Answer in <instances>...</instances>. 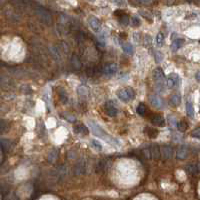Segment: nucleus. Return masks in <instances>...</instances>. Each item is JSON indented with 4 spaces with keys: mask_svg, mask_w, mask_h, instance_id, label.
Instances as JSON below:
<instances>
[{
    "mask_svg": "<svg viewBox=\"0 0 200 200\" xmlns=\"http://www.w3.org/2000/svg\"><path fill=\"white\" fill-rule=\"evenodd\" d=\"M89 1H94V0H89Z\"/></svg>",
    "mask_w": 200,
    "mask_h": 200,
    "instance_id": "43",
    "label": "nucleus"
},
{
    "mask_svg": "<svg viewBox=\"0 0 200 200\" xmlns=\"http://www.w3.org/2000/svg\"><path fill=\"white\" fill-rule=\"evenodd\" d=\"M163 60V54L160 51H156L155 52V62L156 63H160Z\"/></svg>",
    "mask_w": 200,
    "mask_h": 200,
    "instance_id": "31",
    "label": "nucleus"
},
{
    "mask_svg": "<svg viewBox=\"0 0 200 200\" xmlns=\"http://www.w3.org/2000/svg\"><path fill=\"white\" fill-rule=\"evenodd\" d=\"M160 152H161V157L164 160L170 159L173 155V149L169 145H163L160 147Z\"/></svg>",
    "mask_w": 200,
    "mask_h": 200,
    "instance_id": "9",
    "label": "nucleus"
},
{
    "mask_svg": "<svg viewBox=\"0 0 200 200\" xmlns=\"http://www.w3.org/2000/svg\"><path fill=\"white\" fill-rule=\"evenodd\" d=\"M118 71V65L116 63H107L103 67V72L107 76H112Z\"/></svg>",
    "mask_w": 200,
    "mask_h": 200,
    "instance_id": "8",
    "label": "nucleus"
},
{
    "mask_svg": "<svg viewBox=\"0 0 200 200\" xmlns=\"http://www.w3.org/2000/svg\"><path fill=\"white\" fill-rule=\"evenodd\" d=\"M169 103H170V104L172 105V106H174V107H176V106H179L180 103H181V97H180V95L178 94V93L171 95L170 100H169Z\"/></svg>",
    "mask_w": 200,
    "mask_h": 200,
    "instance_id": "16",
    "label": "nucleus"
},
{
    "mask_svg": "<svg viewBox=\"0 0 200 200\" xmlns=\"http://www.w3.org/2000/svg\"><path fill=\"white\" fill-rule=\"evenodd\" d=\"M87 124H88L89 128L91 129L92 133L94 134L95 136H97V137H99V138L103 139L105 142H107L111 145H115V146H119L120 145V142L118 141L117 139H115L114 137H112L110 135V134H108L101 126H100V125H98L97 123H95L94 121L89 120L88 122H87Z\"/></svg>",
    "mask_w": 200,
    "mask_h": 200,
    "instance_id": "1",
    "label": "nucleus"
},
{
    "mask_svg": "<svg viewBox=\"0 0 200 200\" xmlns=\"http://www.w3.org/2000/svg\"><path fill=\"white\" fill-rule=\"evenodd\" d=\"M187 156H188V148H187V146H185V145L180 146V147L177 149V152H176L177 159H179V160H184V159L187 158Z\"/></svg>",
    "mask_w": 200,
    "mask_h": 200,
    "instance_id": "11",
    "label": "nucleus"
},
{
    "mask_svg": "<svg viewBox=\"0 0 200 200\" xmlns=\"http://www.w3.org/2000/svg\"><path fill=\"white\" fill-rule=\"evenodd\" d=\"M71 64H72V66H73L74 69H76V70L80 69L81 63H80V61H79V58H78L76 55H73L72 59H71Z\"/></svg>",
    "mask_w": 200,
    "mask_h": 200,
    "instance_id": "21",
    "label": "nucleus"
},
{
    "mask_svg": "<svg viewBox=\"0 0 200 200\" xmlns=\"http://www.w3.org/2000/svg\"><path fill=\"white\" fill-rule=\"evenodd\" d=\"M136 112L140 115V116H143V115L145 114V105L143 104V103H140V104L137 106Z\"/></svg>",
    "mask_w": 200,
    "mask_h": 200,
    "instance_id": "29",
    "label": "nucleus"
},
{
    "mask_svg": "<svg viewBox=\"0 0 200 200\" xmlns=\"http://www.w3.org/2000/svg\"><path fill=\"white\" fill-rule=\"evenodd\" d=\"M143 155L147 159H151V152H150V147H146L143 149Z\"/></svg>",
    "mask_w": 200,
    "mask_h": 200,
    "instance_id": "34",
    "label": "nucleus"
},
{
    "mask_svg": "<svg viewBox=\"0 0 200 200\" xmlns=\"http://www.w3.org/2000/svg\"><path fill=\"white\" fill-rule=\"evenodd\" d=\"M153 78H154L157 86L159 85V89L162 90L164 83L166 84V79H165V75H164L163 70H162L160 67H157L154 69V71H153ZM162 91H163V90H162Z\"/></svg>",
    "mask_w": 200,
    "mask_h": 200,
    "instance_id": "3",
    "label": "nucleus"
},
{
    "mask_svg": "<svg viewBox=\"0 0 200 200\" xmlns=\"http://www.w3.org/2000/svg\"><path fill=\"white\" fill-rule=\"evenodd\" d=\"M199 43H200V40H199Z\"/></svg>",
    "mask_w": 200,
    "mask_h": 200,
    "instance_id": "44",
    "label": "nucleus"
},
{
    "mask_svg": "<svg viewBox=\"0 0 200 200\" xmlns=\"http://www.w3.org/2000/svg\"><path fill=\"white\" fill-rule=\"evenodd\" d=\"M35 11H36L37 16L39 17V19L41 20L42 22H44L46 24H49L51 22V15H50L49 12L47 10H45L44 8L37 7Z\"/></svg>",
    "mask_w": 200,
    "mask_h": 200,
    "instance_id": "4",
    "label": "nucleus"
},
{
    "mask_svg": "<svg viewBox=\"0 0 200 200\" xmlns=\"http://www.w3.org/2000/svg\"><path fill=\"white\" fill-rule=\"evenodd\" d=\"M139 13L142 15L143 17L145 18L146 20L148 21V22H152V18H151V14H149L148 12H146V11H142V10H140L139 11Z\"/></svg>",
    "mask_w": 200,
    "mask_h": 200,
    "instance_id": "32",
    "label": "nucleus"
},
{
    "mask_svg": "<svg viewBox=\"0 0 200 200\" xmlns=\"http://www.w3.org/2000/svg\"><path fill=\"white\" fill-rule=\"evenodd\" d=\"M150 103L153 107L157 108V109H164L165 107V102L164 100L162 99L160 96L158 95H151L150 96Z\"/></svg>",
    "mask_w": 200,
    "mask_h": 200,
    "instance_id": "6",
    "label": "nucleus"
},
{
    "mask_svg": "<svg viewBox=\"0 0 200 200\" xmlns=\"http://www.w3.org/2000/svg\"><path fill=\"white\" fill-rule=\"evenodd\" d=\"M88 24H89L90 28H91L93 31H95V32H98V31L100 30V28H101L100 21L94 16H90L88 18Z\"/></svg>",
    "mask_w": 200,
    "mask_h": 200,
    "instance_id": "10",
    "label": "nucleus"
},
{
    "mask_svg": "<svg viewBox=\"0 0 200 200\" xmlns=\"http://www.w3.org/2000/svg\"><path fill=\"white\" fill-rule=\"evenodd\" d=\"M147 135L150 138H156L158 136V130L154 128H147Z\"/></svg>",
    "mask_w": 200,
    "mask_h": 200,
    "instance_id": "26",
    "label": "nucleus"
},
{
    "mask_svg": "<svg viewBox=\"0 0 200 200\" xmlns=\"http://www.w3.org/2000/svg\"><path fill=\"white\" fill-rule=\"evenodd\" d=\"M106 161L105 160H100L97 163V171L98 172H103L104 170H106Z\"/></svg>",
    "mask_w": 200,
    "mask_h": 200,
    "instance_id": "27",
    "label": "nucleus"
},
{
    "mask_svg": "<svg viewBox=\"0 0 200 200\" xmlns=\"http://www.w3.org/2000/svg\"><path fill=\"white\" fill-rule=\"evenodd\" d=\"M74 129H75V132L78 133V134H81V135H87L88 132H89V130L87 129V127L83 124L77 125V126L74 127Z\"/></svg>",
    "mask_w": 200,
    "mask_h": 200,
    "instance_id": "17",
    "label": "nucleus"
},
{
    "mask_svg": "<svg viewBox=\"0 0 200 200\" xmlns=\"http://www.w3.org/2000/svg\"><path fill=\"white\" fill-rule=\"evenodd\" d=\"M114 13H115V15H119V16H121V15L124 14V12L121 11V10H117V11H115Z\"/></svg>",
    "mask_w": 200,
    "mask_h": 200,
    "instance_id": "40",
    "label": "nucleus"
},
{
    "mask_svg": "<svg viewBox=\"0 0 200 200\" xmlns=\"http://www.w3.org/2000/svg\"><path fill=\"white\" fill-rule=\"evenodd\" d=\"M121 47H122L123 51H124L125 53H127V54L132 55L133 53H134V48H133V46H132V44H131V43H129V42L122 43V44H121Z\"/></svg>",
    "mask_w": 200,
    "mask_h": 200,
    "instance_id": "18",
    "label": "nucleus"
},
{
    "mask_svg": "<svg viewBox=\"0 0 200 200\" xmlns=\"http://www.w3.org/2000/svg\"><path fill=\"white\" fill-rule=\"evenodd\" d=\"M191 136L194 137V138H198L200 139V127L196 128V129H194L191 132Z\"/></svg>",
    "mask_w": 200,
    "mask_h": 200,
    "instance_id": "33",
    "label": "nucleus"
},
{
    "mask_svg": "<svg viewBox=\"0 0 200 200\" xmlns=\"http://www.w3.org/2000/svg\"><path fill=\"white\" fill-rule=\"evenodd\" d=\"M119 22L123 25V26H127L128 24H129V17L127 16L126 14H123L121 15V16H119Z\"/></svg>",
    "mask_w": 200,
    "mask_h": 200,
    "instance_id": "28",
    "label": "nucleus"
},
{
    "mask_svg": "<svg viewBox=\"0 0 200 200\" xmlns=\"http://www.w3.org/2000/svg\"><path fill=\"white\" fill-rule=\"evenodd\" d=\"M104 111H105V113L110 117L116 116L117 113H118V109H117L116 106H115L114 102H112V101H107L104 104Z\"/></svg>",
    "mask_w": 200,
    "mask_h": 200,
    "instance_id": "5",
    "label": "nucleus"
},
{
    "mask_svg": "<svg viewBox=\"0 0 200 200\" xmlns=\"http://www.w3.org/2000/svg\"><path fill=\"white\" fill-rule=\"evenodd\" d=\"M164 43V37L162 35L161 33L157 34V36H156V45L159 46V47H161L162 45H163Z\"/></svg>",
    "mask_w": 200,
    "mask_h": 200,
    "instance_id": "30",
    "label": "nucleus"
},
{
    "mask_svg": "<svg viewBox=\"0 0 200 200\" xmlns=\"http://www.w3.org/2000/svg\"><path fill=\"white\" fill-rule=\"evenodd\" d=\"M77 93L80 96H87L88 95V88H86L85 86L81 85L77 88Z\"/></svg>",
    "mask_w": 200,
    "mask_h": 200,
    "instance_id": "23",
    "label": "nucleus"
},
{
    "mask_svg": "<svg viewBox=\"0 0 200 200\" xmlns=\"http://www.w3.org/2000/svg\"><path fill=\"white\" fill-rule=\"evenodd\" d=\"M188 1H190V2H192V1H196V0H188Z\"/></svg>",
    "mask_w": 200,
    "mask_h": 200,
    "instance_id": "42",
    "label": "nucleus"
},
{
    "mask_svg": "<svg viewBox=\"0 0 200 200\" xmlns=\"http://www.w3.org/2000/svg\"><path fill=\"white\" fill-rule=\"evenodd\" d=\"M134 91L132 88L127 87V88H122L117 91V97L123 102H129L130 100L134 98Z\"/></svg>",
    "mask_w": 200,
    "mask_h": 200,
    "instance_id": "2",
    "label": "nucleus"
},
{
    "mask_svg": "<svg viewBox=\"0 0 200 200\" xmlns=\"http://www.w3.org/2000/svg\"><path fill=\"white\" fill-rule=\"evenodd\" d=\"M177 129L181 131V132H183V131H186L188 129V124H187L185 121H180V122L177 123Z\"/></svg>",
    "mask_w": 200,
    "mask_h": 200,
    "instance_id": "24",
    "label": "nucleus"
},
{
    "mask_svg": "<svg viewBox=\"0 0 200 200\" xmlns=\"http://www.w3.org/2000/svg\"><path fill=\"white\" fill-rule=\"evenodd\" d=\"M9 148H10V141L7 139L2 138L1 139V150H3V151H8Z\"/></svg>",
    "mask_w": 200,
    "mask_h": 200,
    "instance_id": "22",
    "label": "nucleus"
},
{
    "mask_svg": "<svg viewBox=\"0 0 200 200\" xmlns=\"http://www.w3.org/2000/svg\"><path fill=\"white\" fill-rule=\"evenodd\" d=\"M5 127H7V125L5 126V120H2V121H1V133L4 132Z\"/></svg>",
    "mask_w": 200,
    "mask_h": 200,
    "instance_id": "39",
    "label": "nucleus"
},
{
    "mask_svg": "<svg viewBox=\"0 0 200 200\" xmlns=\"http://www.w3.org/2000/svg\"><path fill=\"white\" fill-rule=\"evenodd\" d=\"M92 145H93V147H94L95 149H97V150L102 149V146H101V144H100V142L97 141V140H95V139L92 140Z\"/></svg>",
    "mask_w": 200,
    "mask_h": 200,
    "instance_id": "35",
    "label": "nucleus"
},
{
    "mask_svg": "<svg viewBox=\"0 0 200 200\" xmlns=\"http://www.w3.org/2000/svg\"><path fill=\"white\" fill-rule=\"evenodd\" d=\"M186 112L189 117H194V107L191 102L186 103Z\"/></svg>",
    "mask_w": 200,
    "mask_h": 200,
    "instance_id": "20",
    "label": "nucleus"
},
{
    "mask_svg": "<svg viewBox=\"0 0 200 200\" xmlns=\"http://www.w3.org/2000/svg\"><path fill=\"white\" fill-rule=\"evenodd\" d=\"M183 44H184V39L177 38V39H175L172 42V44H171V49H172L173 51H176V50L180 49L181 47H182Z\"/></svg>",
    "mask_w": 200,
    "mask_h": 200,
    "instance_id": "15",
    "label": "nucleus"
},
{
    "mask_svg": "<svg viewBox=\"0 0 200 200\" xmlns=\"http://www.w3.org/2000/svg\"><path fill=\"white\" fill-rule=\"evenodd\" d=\"M195 78H196V80H197V81H200V71H198V72L196 73Z\"/></svg>",
    "mask_w": 200,
    "mask_h": 200,
    "instance_id": "41",
    "label": "nucleus"
},
{
    "mask_svg": "<svg viewBox=\"0 0 200 200\" xmlns=\"http://www.w3.org/2000/svg\"><path fill=\"white\" fill-rule=\"evenodd\" d=\"M57 158H58V150L54 148L48 153L47 160L49 163H54V162L57 160Z\"/></svg>",
    "mask_w": 200,
    "mask_h": 200,
    "instance_id": "14",
    "label": "nucleus"
},
{
    "mask_svg": "<svg viewBox=\"0 0 200 200\" xmlns=\"http://www.w3.org/2000/svg\"><path fill=\"white\" fill-rule=\"evenodd\" d=\"M150 147V152H151V159H154V160H157V159L160 158L161 156V152H160V147L157 144H152Z\"/></svg>",
    "mask_w": 200,
    "mask_h": 200,
    "instance_id": "13",
    "label": "nucleus"
},
{
    "mask_svg": "<svg viewBox=\"0 0 200 200\" xmlns=\"http://www.w3.org/2000/svg\"><path fill=\"white\" fill-rule=\"evenodd\" d=\"M58 95H59V98H60V100L63 103H66L68 101V96L66 94V92H65V90L61 89L58 91Z\"/></svg>",
    "mask_w": 200,
    "mask_h": 200,
    "instance_id": "25",
    "label": "nucleus"
},
{
    "mask_svg": "<svg viewBox=\"0 0 200 200\" xmlns=\"http://www.w3.org/2000/svg\"><path fill=\"white\" fill-rule=\"evenodd\" d=\"M132 25L134 27H138L140 25V20L137 16H133L132 17Z\"/></svg>",
    "mask_w": 200,
    "mask_h": 200,
    "instance_id": "36",
    "label": "nucleus"
},
{
    "mask_svg": "<svg viewBox=\"0 0 200 200\" xmlns=\"http://www.w3.org/2000/svg\"><path fill=\"white\" fill-rule=\"evenodd\" d=\"M179 84V76L176 73H171L166 79V86L169 89H172L174 87H177Z\"/></svg>",
    "mask_w": 200,
    "mask_h": 200,
    "instance_id": "7",
    "label": "nucleus"
},
{
    "mask_svg": "<svg viewBox=\"0 0 200 200\" xmlns=\"http://www.w3.org/2000/svg\"><path fill=\"white\" fill-rule=\"evenodd\" d=\"M115 4H117V5H119V6H123V5H125V2H124V0H112Z\"/></svg>",
    "mask_w": 200,
    "mask_h": 200,
    "instance_id": "37",
    "label": "nucleus"
},
{
    "mask_svg": "<svg viewBox=\"0 0 200 200\" xmlns=\"http://www.w3.org/2000/svg\"><path fill=\"white\" fill-rule=\"evenodd\" d=\"M64 117L68 120V122H74V121H75V117L74 116H67V115H65Z\"/></svg>",
    "mask_w": 200,
    "mask_h": 200,
    "instance_id": "38",
    "label": "nucleus"
},
{
    "mask_svg": "<svg viewBox=\"0 0 200 200\" xmlns=\"http://www.w3.org/2000/svg\"><path fill=\"white\" fill-rule=\"evenodd\" d=\"M150 121H151L152 124H154V125H156V126H159V127H162V126H164L165 125L164 118L159 114L152 115V116L150 117Z\"/></svg>",
    "mask_w": 200,
    "mask_h": 200,
    "instance_id": "12",
    "label": "nucleus"
},
{
    "mask_svg": "<svg viewBox=\"0 0 200 200\" xmlns=\"http://www.w3.org/2000/svg\"><path fill=\"white\" fill-rule=\"evenodd\" d=\"M198 167L196 166L195 164H189V165H187L186 166V172L187 173H189V174H191V175H194V174H196L198 172Z\"/></svg>",
    "mask_w": 200,
    "mask_h": 200,
    "instance_id": "19",
    "label": "nucleus"
}]
</instances>
